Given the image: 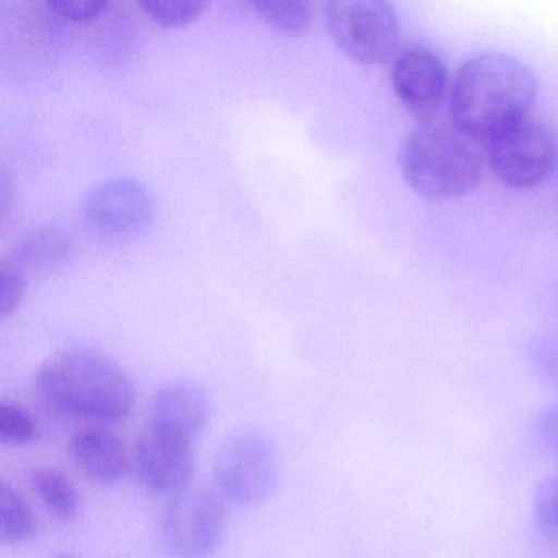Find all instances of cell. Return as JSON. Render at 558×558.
<instances>
[{"label": "cell", "instance_id": "cell-7", "mask_svg": "<svg viewBox=\"0 0 558 558\" xmlns=\"http://www.w3.org/2000/svg\"><path fill=\"white\" fill-rule=\"evenodd\" d=\"M227 521L220 493L189 486L169 501L162 514V535L179 558H208L220 547Z\"/></svg>", "mask_w": 558, "mask_h": 558}, {"label": "cell", "instance_id": "cell-18", "mask_svg": "<svg viewBox=\"0 0 558 558\" xmlns=\"http://www.w3.org/2000/svg\"><path fill=\"white\" fill-rule=\"evenodd\" d=\"M38 424L35 417L14 401L0 403V439L9 446H28L37 440Z\"/></svg>", "mask_w": 558, "mask_h": 558}, {"label": "cell", "instance_id": "cell-8", "mask_svg": "<svg viewBox=\"0 0 558 558\" xmlns=\"http://www.w3.org/2000/svg\"><path fill=\"white\" fill-rule=\"evenodd\" d=\"M194 444L146 423L133 449V465L142 485L165 495L189 488L195 473Z\"/></svg>", "mask_w": 558, "mask_h": 558}, {"label": "cell", "instance_id": "cell-6", "mask_svg": "<svg viewBox=\"0 0 558 558\" xmlns=\"http://www.w3.org/2000/svg\"><path fill=\"white\" fill-rule=\"evenodd\" d=\"M486 159L498 181L514 191H527L547 181L558 161L554 132L529 117L485 143Z\"/></svg>", "mask_w": 558, "mask_h": 558}, {"label": "cell", "instance_id": "cell-15", "mask_svg": "<svg viewBox=\"0 0 558 558\" xmlns=\"http://www.w3.org/2000/svg\"><path fill=\"white\" fill-rule=\"evenodd\" d=\"M38 534V521L27 499L8 482L0 483V542L2 545L27 544Z\"/></svg>", "mask_w": 558, "mask_h": 558}, {"label": "cell", "instance_id": "cell-20", "mask_svg": "<svg viewBox=\"0 0 558 558\" xmlns=\"http://www.w3.org/2000/svg\"><path fill=\"white\" fill-rule=\"evenodd\" d=\"M27 277L19 270L11 260H4L0 266V313L8 316L17 308L27 289Z\"/></svg>", "mask_w": 558, "mask_h": 558}, {"label": "cell", "instance_id": "cell-17", "mask_svg": "<svg viewBox=\"0 0 558 558\" xmlns=\"http://www.w3.org/2000/svg\"><path fill=\"white\" fill-rule=\"evenodd\" d=\"M532 518L542 537L558 544V473L545 476L535 486Z\"/></svg>", "mask_w": 558, "mask_h": 558}, {"label": "cell", "instance_id": "cell-1", "mask_svg": "<svg viewBox=\"0 0 558 558\" xmlns=\"http://www.w3.org/2000/svg\"><path fill=\"white\" fill-rule=\"evenodd\" d=\"M35 385L48 407L87 423H120L135 410L129 372L97 349L77 345L57 352L38 368Z\"/></svg>", "mask_w": 558, "mask_h": 558}, {"label": "cell", "instance_id": "cell-13", "mask_svg": "<svg viewBox=\"0 0 558 558\" xmlns=\"http://www.w3.org/2000/svg\"><path fill=\"white\" fill-rule=\"evenodd\" d=\"M73 257V244L68 234L58 228H40L32 231L15 247L11 263L28 279L40 274L63 269Z\"/></svg>", "mask_w": 558, "mask_h": 558}, {"label": "cell", "instance_id": "cell-22", "mask_svg": "<svg viewBox=\"0 0 558 558\" xmlns=\"http://www.w3.org/2000/svg\"><path fill=\"white\" fill-rule=\"evenodd\" d=\"M535 436L551 456L558 457V404L547 407L535 421Z\"/></svg>", "mask_w": 558, "mask_h": 558}, {"label": "cell", "instance_id": "cell-16", "mask_svg": "<svg viewBox=\"0 0 558 558\" xmlns=\"http://www.w3.org/2000/svg\"><path fill=\"white\" fill-rule=\"evenodd\" d=\"M256 14L276 31L287 35H299L308 28L313 19V5L310 2H251Z\"/></svg>", "mask_w": 558, "mask_h": 558}, {"label": "cell", "instance_id": "cell-3", "mask_svg": "<svg viewBox=\"0 0 558 558\" xmlns=\"http://www.w3.org/2000/svg\"><path fill=\"white\" fill-rule=\"evenodd\" d=\"M478 143L453 122L424 120L401 146V174L426 201L466 197L482 181L483 151Z\"/></svg>", "mask_w": 558, "mask_h": 558}, {"label": "cell", "instance_id": "cell-14", "mask_svg": "<svg viewBox=\"0 0 558 558\" xmlns=\"http://www.w3.org/2000/svg\"><path fill=\"white\" fill-rule=\"evenodd\" d=\"M31 485L51 515L63 522L74 521L81 508V496L70 476L51 466L32 469Z\"/></svg>", "mask_w": 558, "mask_h": 558}, {"label": "cell", "instance_id": "cell-2", "mask_svg": "<svg viewBox=\"0 0 558 558\" xmlns=\"http://www.w3.org/2000/svg\"><path fill=\"white\" fill-rule=\"evenodd\" d=\"M537 81L532 71L508 54L472 58L457 71L450 87V119L480 143L532 117Z\"/></svg>", "mask_w": 558, "mask_h": 558}, {"label": "cell", "instance_id": "cell-12", "mask_svg": "<svg viewBox=\"0 0 558 558\" xmlns=\"http://www.w3.org/2000/svg\"><path fill=\"white\" fill-rule=\"evenodd\" d=\"M71 457L90 482L116 485L129 472L130 457L125 444L112 430L87 427L71 439Z\"/></svg>", "mask_w": 558, "mask_h": 558}, {"label": "cell", "instance_id": "cell-5", "mask_svg": "<svg viewBox=\"0 0 558 558\" xmlns=\"http://www.w3.org/2000/svg\"><path fill=\"white\" fill-rule=\"evenodd\" d=\"M326 27L339 50L365 66L397 57L400 19L397 9L381 0H338L325 5Z\"/></svg>", "mask_w": 558, "mask_h": 558}, {"label": "cell", "instance_id": "cell-19", "mask_svg": "<svg viewBox=\"0 0 558 558\" xmlns=\"http://www.w3.org/2000/svg\"><path fill=\"white\" fill-rule=\"evenodd\" d=\"M140 9L158 25L168 28L185 27L201 17L204 2H179V0H145Z\"/></svg>", "mask_w": 558, "mask_h": 558}, {"label": "cell", "instance_id": "cell-23", "mask_svg": "<svg viewBox=\"0 0 558 558\" xmlns=\"http://www.w3.org/2000/svg\"><path fill=\"white\" fill-rule=\"evenodd\" d=\"M57 558H77L76 555L73 554H60L57 555Z\"/></svg>", "mask_w": 558, "mask_h": 558}, {"label": "cell", "instance_id": "cell-21", "mask_svg": "<svg viewBox=\"0 0 558 558\" xmlns=\"http://www.w3.org/2000/svg\"><path fill=\"white\" fill-rule=\"evenodd\" d=\"M45 5L60 17L80 24L96 21L110 8L106 0H48Z\"/></svg>", "mask_w": 558, "mask_h": 558}, {"label": "cell", "instance_id": "cell-10", "mask_svg": "<svg viewBox=\"0 0 558 558\" xmlns=\"http://www.w3.org/2000/svg\"><path fill=\"white\" fill-rule=\"evenodd\" d=\"M391 86L401 106L424 120L439 112L452 87L446 61L423 45L404 48L395 57Z\"/></svg>", "mask_w": 558, "mask_h": 558}, {"label": "cell", "instance_id": "cell-4", "mask_svg": "<svg viewBox=\"0 0 558 558\" xmlns=\"http://www.w3.org/2000/svg\"><path fill=\"white\" fill-rule=\"evenodd\" d=\"M214 478L231 501L246 506L266 501L280 478L279 453L272 439L254 427L228 434L215 452Z\"/></svg>", "mask_w": 558, "mask_h": 558}, {"label": "cell", "instance_id": "cell-9", "mask_svg": "<svg viewBox=\"0 0 558 558\" xmlns=\"http://www.w3.org/2000/svg\"><path fill=\"white\" fill-rule=\"evenodd\" d=\"M153 198L143 182L112 178L90 189L83 202V218L90 230L110 236H130L153 220Z\"/></svg>", "mask_w": 558, "mask_h": 558}, {"label": "cell", "instance_id": "cell-11", "mask_svg": "<svg viewBox=\"0 0 558 558\" xmlns=\"http://www.w3.org/2000/svg\"><path fill=\"white\" fill-rule=\"evenodd\" d=\"M210 410L204 391L187 381L166 385L153 398L149 424L195 442L207 426Z\"/></svg>", "mask_w": 558, "mask_h": 558}]
</instances>
